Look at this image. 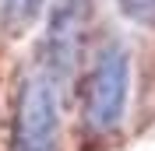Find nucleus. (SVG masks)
I'll return each instance as SVG.
<instances>
[{
  "label": "nucleus",
  "instance_id": "nucleus-2",
  "mask_svg": "<svg viewBox=\"0 0 155 151\" xmlns=\"http://www.w3.org/2000/svg\"><path fill=\"white\" fill-rule=\"evenodd\" d=\"M11 151H60V85L46 70L21 77Z\"/></svg>",
  "mask_w": 155,
  "mask_h": 151
},
{
  "label": "nucleus",
  "instance_id": "nucleus-1",
  "mask_svg": "<svg viewBox=\"0 0 155 151\" xmlns=\"http://www.w3.org/2000/svg\"><path fill=\"white\" fill-rule=\"evenodd\" d=\"M130 102V49L106 39L92 53L81 81V120L92 133H113L127 116Z\"/></svg>",
  "mask_w": 155,
  "mask_h": 151
},
{
  "label": "nucleus",
  "instance_id": "nucleus-4",
  "mask_svg": "<svg viewBox=\"0 0 155 151\" xmlns=\"http://www.w3.org/2000/svg\"><path fill=\"white\" fill-rule=\"evenodd\" d=\"M46 0H0V25L7 35H25V32L42 18Z\"/></svg>",
  "mask_w": 155,
  "mask_h": 151
},
{
  "label": "nucleus",
  "instance_id": "nucleus-5",
  "mask_svg": "<svg viewBox=\"0 0 155 151\" xmlns=\"http://www.w3.org/2000/svg\"><path fill=\"white\" fill-rule=\"evenodd\" d=\"M116 7L127 21L141 28H155V0H116Z\"/></svg>",
  "mask_w": 155,
  "mask_h": 151
},
{
  "label": "nucleus",
  "instance_id": "nucleus-3",
  "mask_svg": "<svg viewBox=\"0 0 155 151\" xmlns=\"http://www.w3.org/2000/svg\"><path fill=\"white\" fill-rule=\"evenodd\" d=\"M81 28H85V0H57L46 21L42 39V70L64 85L81 56Z\"/></svg>",
  "mask_w": 155,
  "mask_h": 151
}]
</instances>
